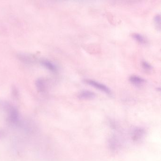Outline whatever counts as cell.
Masks as SVG:
<instances>
[{"label": "cell", "mask_w": 161, "mask_h": 161, "mask_svg": "<svg viewBox=\"0 0 161 161\" xmlns=\"http://www.w3.org/2000/svg\"><path fill=\"white\" fill-rule=\"evenodd\" d=\"M85 82L87 83V84H89L90 85L92 86L93 87H95L97 89H99L100 90L105 92L107 94H111L110 89L104 84L98 82L97 81H95V80L88 79L85 80Z\"/></svg>", "instance_id": "cell-1"}, {"label": "cell", "mask_w": 161, "mask_h": 161, "mask_svg": "<svg viewBox=\"0 0 161 161\" xmlns=\"http://www.w3.org/2000/svg\"><path fill=\"white\" fill-rule=\"evenodd\" d=\"M129 80L132 84L137 87H139L142 85L143 84H144L146 82L145 80L144 79L136 75L131 76L129 77Z\"/></svg>", "instance_id": "cell-2"}, {"label": "cell", "mask_w": 161, "mask_h": 161, "mask_svg": "<svg viewBox=\"0 0 161 161\" xmlns=\"http://www.w3.org/2000/svg\"><path fill=\"white\" fill-rule=\"evenodd\" d=\"M96 96L95 94L90 91H83L79 95V97L83 99H89L94 98Z\"/></svg>", "instance_id": "cell-3"}, {"label": "cell", "mask_w": 161, "mask_h": 161, "mask_svg": "<svg viewBox=\"0 0 161 161\" xmlns=\"http://www.w3.org/2000/svg\"><path fill=\"white\" fill-rule=\"evenodd\" d=\"M132 36L133 37V38H134L136 41L139 42V43L143 44H146V39L145 38V37L139 34H133Z\"/></svg>", "instance_id": "cell-4"}, {"label": "cell", "mask_w": 161, "mask_h": 161, "mask_svg": "<svg viewBox=\"0 0 161 161\" xmlns=\"http://www.w3.org/2000/svg\"><path fill=\"white\" fill-rule=\"evenodd\" d=\"M144 134V131L142 129H137L134 131L133 139L135 140H137Z\"/></svg>", "instance_id": "cell-5"}, {"label": "cell", "mask_w": 161, "mask_h": 161, "mask_svg": "<svg viewBox=\"0 0 161 161\" xmlns=\"http://www.w3.org/2000/svg\"><path fill=\"white\" fill-rule=\"evenodd\" d=\"M154 20L157 29L159 30H160V28H161V18H160V15H156L154 17Z\"/></svg>", "instance_id": "cell-6"}, {"label": "cell", "mask_w": 161, "mask_h": 161, "mask_svg": "<svg viewBox=\"0 0 161 161\" xmlns=\"http://www.w3.org/2000/svg\"><path fill=\"white\" fill-rule=\"evenodd\" d=\"M141 65L142 68L146 71H150L152 69V67L149 63L146 61H142L141 63Z\"/></svg>", "instance_id": "cell-7"}, {"label": "cell", "mask_w": 161, "mask_h": 161, "mask_svg": "<svg viewBox=\"0 0 161 161\" xmlns=\"http://www.w3.org/2000/svg\"><path fill=\"white\" fill-rule=\"evenodd\" d=\"M43 64L45 66V67H46L47 68H48L50 70L55 71V69H56V68L55 67V66L53 65V64L51 63H50L49 61H44V63H43Z\"/></svg>", "instance_id": "cell-8"}]
</instances>
